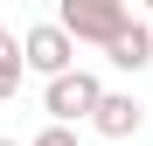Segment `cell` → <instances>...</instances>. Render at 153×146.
Instances as JSON below:
<instances>
[{
    "label": "cell",
    "instance_id": "cell-7",
    "mask_svg": "<svg viewBox=\"0 0 153 146\" xmlns=\"http://www.w3.org/2000/svg\"><path fill=\"white\" fill-rule=\"evenodd\" d=\"M28 146H76V132H70V125H42Z\"/></svg>",
    "mask_w": 153,
    "mask_h": 146
},
{
    "label": "cell",
    "instance_id": "cell-5",
    "mask_svg": "<svg viewBox=\"0 0 153 146\" xmlns=\"http://www.w3.org/2000/svg\"><path fill=\"white\" fill-rule=\"evenodd\" d=\"M105 63H111V70H146V63H153V28H146V21H132V28L105 49Z\"/></svg>",
    "mask_w": 153,
    "mask_h": 146
},
{
    "label": "cell",
    "instance_id": "cell-6",
    "mask_svg": "<svg viewBox=\"0 0 153 146\" xmlns=\"http://www.w3.org/2000/svg\"><path fill=\"white\" fill-rule=\"evenodd\" d=\"M21 70H28V56H21V35H7V28H0V104L21 90Z\"/></svg>",
    "mask_w": 153,
    "mask_h": 146
},
{
    "label": "cell",
    "instance_id": "cell-8",
    "mask_svg": "<svg viewBox=\"0 0 153 146\" xmlns=\"http://www.w3.org/2000/svg\"><path fill=\"white\" fill-rule=\"evenodd\" d=\"M0 146H21V139H0Z\"/></svg>",
    "mask_w": 153,
    "mask_h": 146
},
{
    "label": "cell",
    "instance_id": "cell-3",
    "mask_svg": "<svg viewBox=\"0 0 153 146\" xmlns=\"http://www.w3.org/2000/svg\"><path fill=\"white\" fill-rule=\"evenodd\" d=\"M21 56H28V70L42 84H56V77L76 70V35L63 28V21H35V28L21 35Z\"/></svg>",
    "mask_w": 153,
    "mask_h": 146
},
{
    "label": "cell",
    "instance_id": "cell-2",
    "mask_svg": "<svg viewBox=\"0 0 153 146\" xmlns=\"http://www.w3.org/2000/svg\"><path fill=\"white\" fill-rule=\"evenodd\" d=\"M97 104H105V84H97V70H70V77L42 84V111H49V125L97 118Z\"/></svg>",
    "mask_w": 153,
    "mask_h": 146
},
{
    "label": "cell",
    "instance_id": "cell-1",
    "mask_svg": "<svg viewBox=\"0 0 153 146\" xmlns=\"http://www.w3.org/2000/svg\"><path fill=\"white\" fill-rule=\"evenodd\" d=\"M56 21L76 35V42H97V49H111L125 28H132V14H125V0H63Z\"/></svg>",
    "mask_w": 153,
    "mask_h": 146
},
{
    "label": "cell",
    "instance_id": "cell-4",
    "mask_svg": "<svg viewBox=\"0 0 153 146\" xmlns=\"http://www.w3.org/2000/svg\"><path fill=\"white\" fill-rule=\"evenodd\" d=\"M139 118H146V104H139L132 90H105V104H97L91 125L105 132V139H132V132H139Z\"/></svg>",
    "mask_w": 153,
    "mask_h": 146
}]
</instances>
